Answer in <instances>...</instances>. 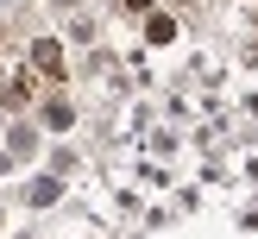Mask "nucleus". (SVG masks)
Here are the masks:
<instances>
[{
    "instance_id": "obj_1",
    "label": "nucleus",
    "mask_w": 258,
    "mask_h": 239,
    "mask_svg": "<svg viewBox=\"0 0 258 239\" xmlns=\"http://www.w3.org/2000/svg\"><path fill=\"white\" fill-rule=\"evenodd\" d=\"M25 63H32L44 82H70V50H63V38H50V32H38L32 44H25Z\"/></svg>"
},
{
    "instance_id": "obj_2",
    "label": "nucleus",
    "mask_w": 258,
    "mask_h": 239,
    "mask_svg": "<svg viewBox=\"0 0 258 239\" xmlns=\"http://www.w3.org/2000/svg\"><path fill=\"white\" fill-rule=\"evenodd\" d=\"M38 120H44L50 132H63V126H76V107L63 95H44V101H38Z\"/></svg>"
}]
</instances>
